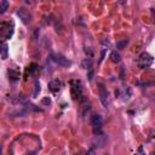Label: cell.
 I'll use <instances>...</instances> for the list:
<instances>
[{
	"instance_id": "7a4b0ae2",
	"label": "cell",
	"mask_w": 155,
	"mask_h": 155,
	"mask_svg": "<svg viewBox=\"0 0 155 155\" xmlns=\"http://www.w3.org/2000/svg\"><path fill=\"white\" fill-rule=\"evenodd\" d=\"M51 59H52L56 64L61 66V67H70L71 66V62L64 57L63 55H61V54H54V55H51Z\"/></svg>"
},
{
	"instance_id": "44dd1931",
	"label": "cell",
	"mask_w": 155,
	"mask_h": 155,
	"mask_svg": "<svg viewBox=\"0 0 155 155\" xmlns=\"http://www.w3.org/2000/svg\"><path fill=\"white\" fill-rule=\"evenodd\" d=\"M27 155H36V153H35V151H33V153H29V154H27Z\"/></svg>"
},
{
	"instance_id": "52a82bcc",
	"label": "cell",
	"mask_w": 155,
	"mask_h": 155,
	"mask_svg": "<svg viewBox=\"0 0 155 155\" xmlns=\"http://www.w3.org/2000/svg\"><path fill=\"white\" fill-rule=\"evenodd\" d=\"M61 87H62V82H61V80H58V79H55V80H52L49 84V89L51 90V92H54V94H57V92L61 90Z\"/></svg>"
},
{
	"instance_id": "9c48e42d",
	"label": "cell",
	"mask_w": 155,
	"mask_h": 155,
	"mask_svg": "<svg viewBox=\"0 0 155 155\" xmlns=\"http://www.w3.org/2000/svg\"><path fill=\"white\" fill-rule=\"evenodd\" d=\"M106 141H107V138L104 137V135H102V133H101V135H96V144H97V146L98 147H103V146H104V143H106Z\"/></svg>"
},
{
	"instance_id": "3957f363",
	"label": "cell",
	"mask_w": 155,
	"mask_h": 155,
	"mask_svg": "<svg viewBox=\"0 0 155 155\" xmlns=\"http://www.w3.org/2000/svg\"><path fill=\"white\" fill-rule=\"evenodd\" d=\"M137 63H138V66H139L141 68H148V67L153 63V57H151L149 54H147V52H143V54H141V56L138 57Z\"/></svg>"
},
{
	"instance_id": "5b68a950",
	"label": "cell",
	"mask_w": 155,
	"mask_h": 155,
	"mask_svg": "<svg viewBox=\"0 0 155 155\" xmlns=\"http://www.w3.org/2000/svg\"><path fill=\"white\" fill-rule=\"evenodd\" d=\"M17 16L22 19V22L24 24H29L30 23V21H32V15H30L29 11H27L26 9H18L17 10Z\"/></svg>"
},
{
	"instance_id": "9a60e30c",
	"label": "cell",
	"mask_w": 155,
	"mask_h": 155,
	"mask_svg": "<svg viewBox=\"0 0 155 155\" xmlns=\"http://www.w3.org/2000/svg\"><path fill=\"white\" fill-rule=\"evenodd\" d=\"M41 91V89H40V82H39V80H35V85H34V94H33V97L34 98H36L38 97V95H39V92Z\"/></svg>"
},
{
	"instance_id": "d6986e66",
	"label": "cell",
	"mask_w": 155,
	"mask_h": 155,
	"mask_svg": "<svg viewBox=\"0 0 155 155\" xmlns=\"http://www.w3.org/2000/svg\"><path fill=\"white\" fill-rule=\"evenodd\" d=\"M104 56H106V49H103V50H102V52H101V59H99V62H102V61H103Z\"/></svg>"
},
{
	"instance_id": "ffe728a7",
	"label": "cell",
	"mask_w": 155,
	"mask_h": 155,
	"mask_svg": "<svg viewBox=\"0 0 155 155\" xmlns=\"http://www.w3.org/2000/svg\"><path fill=\"white\" fill-rule=\"evenodd\" d=\"M92 76H94V71L90 70V71H89V80H90V81L92 80Z\"/></svg>"
},
{
	"instance_id": "ac0fdd59",
	"label": "cell",
	"mask_w": 155,
	"mask_h": 155,
	"mask_svg": "<svg viewBox=\"0 0 155 155\" xmlns=\"http://www.w3.org/2000/svg\"><path fill=\"white\" fill-rule=\"evenodd\" d=\"M41 103H43L44 106H50L51 104V99L49 97H44L43 99H41Z\"/></svg>"
},
{
	"instance_id": "8992f818",
	"label": "cell",
	"mask_w": 155,
	"mask_h": 155,
	"mask_svg": "<svg viewBox=\"0 0 155 155\" xmlns=\"http://www.w3.org/2000/svg\"><path fill=\"white\" fill-rule=\"evenodd\" d=\"M99 99L102 102L103 107H108V91L103 84H99Z\"/></svg>"
},
{
	"instance_id": "8fae6325",
	"label": "cell",
	"mask_w": 155,
	"mask_h": 155,
	"mask_svg": "<svg viewBox=\"0 0 155 155\" xmlns=\"http://www.w3.org/2000/svg\"><path fill=\"white\" fill-rule=\"evenodd\" d=\"M110 59H111V62H114V63H119L121 61V56L119 52H116V51H113L110 54Z\"/></svg>"
},
{
	"instance_id": "6da1fadb",
	"label": "cell",
	"mask_w": 155,
	"mask_h": 155,
	"mask_svg": "<svg viewBox=\"0 0 155 155\" xmlns=\"http://www.w3.org/2000/svg\"><path fill=\"white\" fill-rule=\"evenodd\" d=\"M91 125L94 127V133L95 135H101L102 131V126H103V120L101 118V115L95 114L91 116Z\"/></svg>"
},
{
	"instance_id": "e0dca14e",
	"label": "cell",
	"mask_w": 155,
	"mask_h": 155,
	"mask_svg": "<svg viewBox=\"0 0 155 155\" xmlns=\"http://www.w3.org/2000/svg\"><path fill=\"white\" fill-rule=\"evenodd\" d=\"M38 69V64L36 63H32L29 67H28V71H29V74H33L34 71Z\"/></svg>"
},
{
	"instance_id": "7c38bea8",
	"label": "cell",
	"mask_w": 155,
	"mask_h": 155,
	"mask_svg": "<svg viewBox=\"0 0 155 155\" xmlns=\"http://www.w3.org/2000/svg\"><path fill=\"white\" fill-rule=\"evenodd\" d=\"M81 66H82V68H84V69L91 70V68H92V61H91L90 58H86V59H84V61H82Z\"/></svg>"
},
{
	"instance_id": "30bf717a",
	"label": "cell",
	"mask_w": 155,
	"mask_h": 155,
	"mask_svg": "<svg viewBox=\"0 0 155 155\" xmlns=\"http://www.w3.org/2000/svg\"><path fill=\"white\" fill-rule=\"evenodd\" d=\"M71 95H73L74 99H78L79 96L81 95V87L80 86H73L71 87Z\"/></svg>"
},
{
	"instance_id": "5bb4252c",
	"label": "cell",
	"mask_w": 155,
	"mask_h": 155,
	"mask_svg": "<svg viewBox=\"0 0 155 155\" xmlns=\"http://www.w3.org/2000/svg\"><path fill=\"white\" fill-rule=\"evenodd\" d=\"M7 9H9V1L4 0V1L0 3V15H1V14H5Z\"/></svg>"
},
{
	"instance_id": "2e32d148",
	"label": "cell",
	"mask_w": 155,
	"mask_h": 155,
	"mask_svg": "<svg viewBox=\"0 0 155 155\" xmlns=\"http://www.w3.org/2000/svg\"><path fill=\"white\" fill-rule=\"evenodd\" d=\"M9 75H10V79H11L12 81H16V80H18V78H19V74L17 73V71H15V70H9Z\"/></svg>"
},
{
	"instance_id": "277c9868",
	"label": "cell",
	"mask_w": 155,
	"mask_h": 155,
	"mask_svg": "<svg viewBox=\"0 0 155 155\" xmlns=\"http://www.w3.org/2000/svg\"><path fill=\"white\" fill-rule=\"evenodd\" d=\"M14 34V26H10L9 23H5L1 26V29H0V35H1L4 39H10Z\"/></svg>"
},
{
	"instance_id": "4fadbf2b",
	"label": "cell",
	"mask_w": 155,
	"mask_h": 155,
	"mask_svg": "<svg viewBox=\"0 0 155 155\" xmlns=\"http://www.w3.org/2000/svg\"><path fill=\"white\" fill-rule=\"evenodd\" d=\"M127 44H129V39H124V40H121V41H118V43H116V49L124 50V49L127 46Z\"/></svg>"
},
{
	"instance_id": "ba28073f",
	"label": "cell",
	"mask_w": 155,
	"mask_h": 155,
	"mask_svg": "<svg viewBox=\"0 0 155 155\" xmlns=\"http://www.w3.org/2000/svg\"><path fill=\"white\" fill-rule=\"evenodd\" d=\"M0 56L3 59H6L9 56V45L6 43L0 44Z\"/></svg>"
}]
</instances>
